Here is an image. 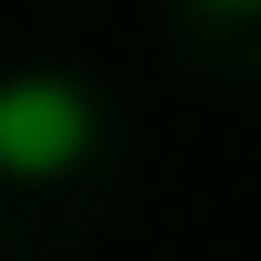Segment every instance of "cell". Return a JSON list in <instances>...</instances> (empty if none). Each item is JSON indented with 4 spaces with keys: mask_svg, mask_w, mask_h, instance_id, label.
<instances>
[{
    "mask_svg": "<svg viewBox=\"0 0 261 261\" xmlns=\"http://www.w3.org/2000/svg\"><path fill=\"white\" fill-rule=\"evenodd\" d=\"M100 141H111V111L81 70H61V61L0 70V171L10 181H70L100 161Z\"/></svg>",
    "mask_w": 261,
    "mask_h": 261,
    "instance_id": "cell-1",
    "label": "cell"
},
{
    "mask_svg": "<svg viewBox=\"0 0 261 261\" xmlns=\"http://www.w3.org/2000/svg\"><path fill=\"white\" fill-rule=\"evenodd\" d=\"M181 10H211V20H251L261 0H181Z\"/></svg>",
    "mask_w": 261,
    "mask_h": 261,
    "instance_id": "cell-2",
    "label": "cell"
}]
</instances>
